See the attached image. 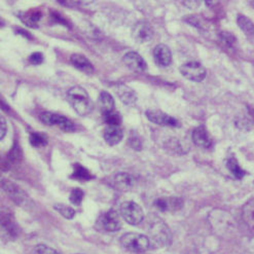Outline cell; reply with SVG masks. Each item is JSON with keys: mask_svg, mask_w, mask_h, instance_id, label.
I'll return each mask as SVG.
<instances>
[{"mask_svg": "<svg viewBox=\"0 0 254 254\" xmlns=\"http://www.w3.org/2000/svg\"><path fill=\"white\" fill-rule=\"evenodd\" d=\"M114 183H115V187L118 190L122 191H128L134 187L135 179L131 174L122 172L116 175L114 179Z\"/></svg>", "mask_w": 254, "mask_h": 254, "instance_id": "ffe728a7", "label": "cell"}, {"mask_svg": "<svg viewBox=\"0 0 254 254\" xmlns=\"http://www.w3.org/2000/svg\"><path fill=\"white\" fill-rule=\"evenodd\" d=\"M42 17V12L39 9H30L28 11H21L18 13V18L28 27L38 28V22Z\"/></svg>", "mask_w": 254, "mask_h": 254, "instance_id": "ac0fdd59", "label": "cell"}, {"mask_svg": "<svg viewBox=\"0 0 254 254\" xmlns=\"http://www.w3.org/2000/svg\"><path fill=\"white\" fill-rule=\"evenodd\" d=\"M103 119L108 126H120L122 123V118L120 114L115 110L103 114Z\"/></svg>", "mask_w": 254, "mask_h": 254, "instance_id": "4dcf8cb0", "label": "cell"}, {"mask_svg": "<svg viewBox=\"0 0 254 254\" xmlns=\"http://www.w3.org/2000/svg\"><path fill=\"white\" fill-rule=\"evenodd\" d=\"M186 21L188 22V24L197 28V29H204L205 28V21L199 16H190L186 18Z\"/></svg>", "mask_w": 254, "mask_h": 254, "instance_id": "836d02e7", "label": "cell"}, {"mask_svg": "<svg viewBox=\"0 0 254 254\" xmlns=\"http://www.w3.org/2000/svg\"><path fill=\"white\" fill-rule=\"evenodd\" d=\"M71 178L78 180V181H89L94 178L91 172L87 168H84L80 164H75L73 166V172L71 174Z\"/></svg>", "mask_w": 254, "mask_h": 254, "instance_id": "7402d4cb", "label": "cell"}, {"mask_svg": "<svg viewBox=\"0 0 254 254\" xmlns=\"http://www.w3.org/2000/svg\"><path fill=\"white\" fill-rule=\"evenodd\" d=\"M241 218L245 230L251 235H254V197L243 206Z\"/></svg>", "mask_w": 254, "mask_h": 254, "instance_id": "5bb4252c", "label": "cell"}, {"mask_svg": "<svg viewBox=\"0 0 254 254\" xmlns=\"http://www.w3.org/2000/svg\"><path fill=\"white\" fill-rule=\"evenodd\" d=\"M185 3L190 8H197L202 3V0H186Z\"/></svg>", "mask_w": 254, "mask_h": 254, "instance_id": "ab89813d", "label": "cell"}, {"mask_svg": "<svg viewBox=\"0 0 254 254\" xmlns=\"http://www.w3.org/2000/svg\"><path fill=\"white\" fill-rule=\"evenodd\" d=\"M123 61L126 64L127 67H128L130 70H132L133 72H136V73L144 72L145 70L147 69L146 62L136 52H130L128 54H126L124 56Z\"/></svg>", "mask_w": 254, "mask_h": 254, "instance_id": "8fae6325", "label": "cell"}, {"mask_svg": "<svg viewBox=\"0 0 254 254\" xmlns=\"http://www.w3.org/2000/svg\"><path fill=\"white\" fill-rule=\"evenodd\" d=\"M2 27H4V21L0 18V29H1Z\"/></svg>", "mask_w": 254, "mask_h": 254, "instance_id": "b9f144b4", "label": "cell"}, {"mask_svg": "<svg viewBox=\"0 0 254 254\" xmlns=\"http://www.w3.org/2000/svg\"><path fill=\"white\" fill-rule=\"evenodd\" d=\"M98 225L101 230L109 233H116L121 230L122 222L119 213L115 210L107 211L98 219Z\"/></svg>", "mask_w": 254, "mask_h": 254, "instance_id": "9c48e42d", "label": "cell"}, {"mask_svg": "<svg viewBox=\"0 0 254 254\" xmlns=\"http://www.w3.org/2000/svg\"><path fill=\"white\" fill-rule=\"evenodd\" d=\"M54 209L57 211L59 214H61L66 219H72L75 216V211L73 208H71L65 204H56L54 206Z\"/></svg>", "mask_w": 254, "mask_h": 254, "instance_id": "83f0119b", "label": "cell"}, {"mask_svg": "<svg viewBox=\"0 0 254 254\" xmlns=\"http://www.w3.org/2000/svg\"><path fill=\"white\" fill-rule=\"evenodd\" d=\"M51 17H52V19H53V21H54V22L58 23V24H62V25H64V26L69 27L68 22H67V21H66V20H65L61 15H59V13H57V12H52Z\"/></svg>", "mask_w": 254, "mask_h": 254, "instance_id": "74e56055", "label": "cell"}, {"mask_svg": "<svg viewBox=\"0 0 254 254\" xmlns=\"http://www.w3.org/2000/svg\"><path fill=\"white\" fill-rule=\"evenodd\" d=\"M219 38H220L222 44L227 48L233 49L236 47L237 39L233 33L228 32V31H221L219 33Z\"/></svg>", "mask_w": 254, "mask_h": 254, "instance_id": "f546056e", "label": "cell"}, {"mask_svg": "<svg viewBox=\"0 0 254 254\" xmlns=\"http://www.w3.org/2000/svg\"><path fill=\"white\" fill-rule=\"evenodd\" d=\"M29 62L32 65H40L42 62H44V56H42L41 53H33L30 56Z\"/></svg>", "mask_w": 254, "mask_h": 254, "instance_id": "8d00e7d4", "label": "cell"}, {"mask_svg": "<svg viewBox=\"0 0 254 254\" xmlns=\"http://www.w3.org/2000/svg\"><path fill=\"white\" fill-rule=\"evenodd\" d=\"M35 251L37 254H61L56 249L45 245V244H38L35 246Z\"/></svg>", "mask_w": 254, "mask_h": 254, "instance_id": "e575fe53", "label": "cell"}, {"mask_svg": "<svg viewBox=\"0 0 254 254\" xmlns=\"http://www.w3.org/2000/svg\"><path fill=\"white\" fill-rule=\"evenodd\" d=\"M22 160V150L20 145L16 142L13 144V146L11 147L8 156H7V164L11 165V164H17Z\"/></svg>", "mask_w": 254, "mask_h": 254, "instance_id": "f1b7e54d", "label": "cell"}, {"mask_svg": "<svg viewBox=\"0 0 254 254\" xmlns=\"http://www.w3.org/2000/svg\"><path fill=\"white\" fill-rule=\"evenodd\" d=\"M153 59L159 66L168 67L172 63V53L166 45H158L153 50Z\"/></svg>", "mask_w": 254, "mask_h": 254, "instance_id": "9a60e30c", "label": "cell"}, {"mask_svg": "<svg viewBox=\"0 0 254 254\" xmlns=\"http://www.w3.org/2000/svg\"><path fill=\"white\" fill-rule=\"evenodd\" d=\"M154 31L153 28L151 27L150 24L146 22H139L137 23L132 31V36L133 38L137 41L140 42V44H143V42H147L151 40L153 37Z\"/></svg>", "mask_w": 254, "mask_h": 254, "instance_id": "7c38bea8", "label": "cell"}, {"mask_svg": "<svg viewBox=\"0 0 254 254\" xmlns=\"http://www.w3.org/2000/svg\"><path fill=\"white\" fill-rule=\"evenodd\" d=\"M128 143L130 147H132L134 150H141L142 149V141H141L140 137L136 133H131Z\"/></svg>", "mask_w": 254, "mask_h": 254, "instance_id": "d6a6232c", "label": "cell"}, {"mask_svg": "<svg viewBox=\"0 0 254 254\" xmlns=\"http://www.w3.org/2000/svg\"><path fill=\"white\" fill-rule=\"evenodd\" d=\"M227 167L229 169V171L231 172V174L236 178V179H242L246 174L247 172L244 171L243 169L241 168V166L239 165L238 161L234 158V157H231L228 162H227Z\"/></svg>", "mask_w": 254, "mask_h": 254, "instance_id": "603a6c76", "label": "cell"}, {"mask_svg": "<svg viewBox=\"0 0 254 254\" xmlns=\"http://www.w3.org/2000/svg\"><path fill=\"white\" fill-rule=\"evenodd\" d=\"M148 239L151 247H165L170 244L172 235L167 224L161 219H153L148 224Z\"/></svg>", "mask_w": 254, "mask_h": 254, "instance_id": "7a4b0ae2", "label": "cell"}, {"mask_svg": "<svg viewBox=\"0 0 254 254\" xmlns=\"http://www.w3.org/2000/svg\"><path fill=\"white\" fill-rule=\"evenodd\" d=\"M30 143L32 146L40 148V147H45L48 144V137L38 132H34L30 134Z\"/></svg>", "mask_w": 254, "mask_h": 254, "instance_id": "4316f807", "label": "cell"}, {"mask_svg": "<svg viewBox=\"0 0 254 254\" xmlns=\"http://www.w3.org/2000/svg\"><path fill=\"white\" fill-rule=\"evenodd\" d=\"M15 30H16V33L19 34V35H22V36H24V37H26V38H28V39H33V36L31 35V33L26 31L25 29H22V28L16 27Z\"/></svg>", "mask_w": 254, "mask_h": 254, "instance_id": "60d3db41", "label": "cell"}, {"mask_svg": "<svg viewBox=\"0 0 254 254\" xmlns=\"http://www.w3.org/2000/svg\"><path fill=\"white\" fill-rule=\"evenodd\" d=\"M154 205L163 212H174L180 210L183 207V201L181 197L169 196V197H159L154 202Z\"/></svg>", "mask_w": 254, "mask_h": 254, "instance_id": "4fadbf2b", "label": "cell"}, {"mask_svg": "<svg viewBox=\"0 0 254 254\" xmlns=\"http://www.w3.org/2000/svg\"><path fill=\"white\" fill-rule=\"evenodd\" d=\"M179 71L186 78L194 82L203 81L207 75L206 68L201 63L195 61L185 63L179 68Z\"/></svg>", "mask_w": 254, "mask_h": 254, "instance_id": "8992f818", "label": "cell"}, {"mask_svg": "<svg viewBox=\"0 0 254 254\" xmlns=\"http://www.w3.org/2000/svg\"><path fill=\"white\" fill-rule=\"evenodd\" d=\"M84 196V192L81 189H74L70 193V202L74 205H80Z\"/></svg>", "mask_w": 254, "mask_h": 254, "instance_id": "1f68e13d", "label": "cell"}, {"mask_svg": "<svg viewBox=\"0 0 254 254\" xmlns=\"http://www.w3.org/2000/svg\"><path fill=\"white\" fill-rule=\"evenodd\" d=\"M7 132V123L3 116L0 115V140H2Z\"/></svg>", "mask_w": 254, "mask_h": 254, "instance_id": "d590c367", "label": "cell"}, {"mask_svg": "<svg viewBox=\"0 0 254 254\" xmlns=\"http://www.w3.org/2000/svg\"><path fill=\"white\" fill-rule=\"evenodd\" d=\"M40 121L47 126L58 127L59 129L64 132H73L75 130L74 124L69 119L57 114H53V112H44V114H41Z\"/></svg>", "mask_w": 254, "mask_h": 254, "instance_id": "52a82bcc", "label": "cell"}, {"mask_svg": "<svg viewBox=\"0 0 254 254\" xmlns=\"http://www.w3.org/2000/svg\"><path fill=\"white\" fill-rule=\"evenodd\" d=\"M0 188L5 191V193L17 205L22 207H27L30 205L31 200L29 195H28L26 191L22 188H20L17 183L12 182L8 179H2L0 180Z\"/></svg>", "mask_w": 254, "mask_h": 254, "instance_id": "277c9868", "label": "cell"}, {"mask_svg": "<svg viewBox=\"0 0 254 254\" xmlns=\"http://www.w3.org/2000/svg\"><path fill=\"white\" fill-rule=\"evenodd\" d=\"M146 118L153 124L162 126V127H176L180 126V123L173 117L167 115L166 112L158 110V109H150L146 111Z\"/></svg>", "mask_w": 254, "mask_h": 254, "instance_id": "30bf717a", "label": "cell"}, {"mask_svg": "<svg viewBox=\"0 0 254 254\" xmlns=\"http://www.w3.org/2000/svg\"><path fill=\"white\" fill-rule=\"evenodd\" d=\"M68 100L73 109L81 117H86L91 114L94 104L87 91L81 87H73L67 93Z\"/></svg>", "mask_w": 254, "mask_h": 254, "instance_id": "6da1fadb", "label": "cell"}, {"mask_svg": "<svg viewBox=\"0 0 254 254\" xmlns=\"http://www.w3.org/2000/svg\"><path fill=\"white\" fill-rule=\"evenodd\" d=\"M104 140L110 146L119 144L124 138V132L120 126H108L103 132Z\"/></svg>", "mask_w": 254, "mask_h": 254, "instance_id": "e0dca14e", "label": "cell"}, {"mask_svg": "<svg viewBox=\"0 0 254 254\" xmlns=\"http://www.w3.org/2000/svg\"><path fill=\"white\" fill-rule=\"evenodd\" d=\"M193 143L201 148H209L212 145V139H211L207 129L204 126H200L195 128L192 132Z\"/></svg>", "mask_w": 254, "mask_h": 254, "instance_id": "2e32d148", "label": "cell"}, {"mask_svg": "<svg viewBox=\"0 0 254 254\" xmlns=\"http://www.w3.org/2000/svg\"><path fill=\"white\" fill-rule=\"evenodd\" d=\"M119 95H120V98H121L122 102L125 105L131 106V105H134L136 103V101H137V96H136L135 92H133L129 88L123 89V91H120Z\"/></svg>", "mask_w": 254, "mask_h": 254, "instance_id": "484cf974", "label": "cell"}, {"mask_svg": "<svg viewBox=\"0 0 254 254\" xmlns=\"http://www.w3.org/2000/svg\"><path fill=\"white\" fill-rule=\"evenodd\" d=\"M120 213L125 221L131 225H137L144 219V212L142 208L132 201L124 202L120 207Z\"/></svg>", "mask_w": 254, "mask_h": 254, "instance_id": "5b68a950", "label": "cell"}, {"mask_svg": "<svg viewBox=\"0 0 254 254\" xmlns=\"http://www.w3.org/2000/svg\"><path fill=\"white\" fill-rule=\"evenodd\" d=\"M99 105L102 110V114H106V112H110L115 110V99L109 93L102 92L99 96Z\"/></svg>", "mask_w": 254, "mask_h": 254, "instance_id": "44dd1931", "label": "cell"}, {"mask_svg": "<svg viewBox=\"0 0 254 254\" xmlns=\"http://www.w3.org/2000/svg\"><path fill=\"white\" fill-rule=\"evenodd\" d=\"M0 228L13 238L18 237L20 233V228L13 212L6 207H0Z\"/></svg>", "mask_w": 254, "mask_h": 254, "instance_id": "ba28073f", "label": "cell"}, {"mask_svg": "<svg viewBox=\"0 0 254 254\" xmlns=\"http://www.w3.org/2000/svg\"><path fill=\"white\" fill-rule=\"evenodd\" d=\"M0 109L3 110L4 112H6V114H9L10 110H11L8 103L5 101V99L2 96H0Z\"/></svg>", "mask_w": 254, "mask_h": 254, "instance_id": "f35d334b", "label": "cell"}, {"mask_svg": "<svg viewBox=\"0 0 254 254\" xmlns=\"http://www.w3.org/2000/svg\"><path fill=\"white\" fill-rule=\"evenodd\" d=\"M250 114H251V116H252L253 119H254V109H250Z\"/></svg>", "mask_w": 254, "mask_h": 254, "instance_id": "7bdbcfd3", "label": "cell"}, {"mask_svg": "<svg viewBox=\"0 0 254 254\" xmlns=\"http://www.w3.org/2000/svg\"><path fill=\"white\" fill-rule=\"evenodd\" d=\"M70 61H71V64L78 69L79 71L87 73V74H92L95 71V68L92 65V63L89 61L88 58L84 57L83 55L80 54H74L71 56L70 58Z\"/></svg>", "mask_w": 254, "mask_h": 254, "instance_id": "d6986e66", "label": "cell"}, {"mask_svg": "<svg viewBox=\"0 0 254 254\" xmlns=\"http://www.w3.org/2000/svg\"><path fill=\"white\" fill-rule=\"evenodd\" d=\"M166 147L169 150H171L176 153H185L189 149V147L185 143H183L181 140H179L177 138H172L170 140H168L166 142Z\"/></svg>", "mask_w": 254, "mask_h": 254, "instance_id": "d4e9b609", "label": "cell"}, {"mask_svg": "<svg viewBox=\"0 0 254 254\" xmlns=\"http://www.w3.org/2000/svg\"><path fill=\"white\" fill-rule=\"evenodd\" d=\"M121 244L124 248L132 252H145L151 248L147 236L138 233H127L121 237Z\"/></svg>", "mask_w": 254, "mask_h": 254, "instance_id": "3957f363", "label": "cell"}, {"mask_svg": "<svg viewBox=\"0 0 254 254\" xmlns=\"http://www.w3.org/2000/svg\"><path fill=\"white\" fill-rule=\"evenodd\" d=\"M238 26L241 30L248 35H254V23L244 15H239L237 18Z\"/></svg>", "mask_w": 254, "mask_h": 254, "instance_id": "cb8c5ba5", "label": "cell"}]
</instances>
